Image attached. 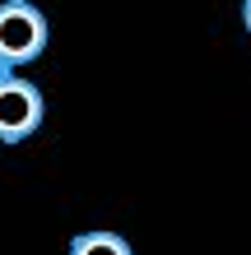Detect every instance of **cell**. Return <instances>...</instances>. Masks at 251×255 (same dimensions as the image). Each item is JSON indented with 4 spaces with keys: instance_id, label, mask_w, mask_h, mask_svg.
<instances>
[{
    "instance_id": "6da1fadb",
    "label": "cell",
    "mask_w": 251,
    "mask_h": 255,
    "mask_svg": "<svg viewBox=\"0 0 251 255\" xmlns=\"http://www.w3.org/2000/svg\"><path fill=\"white\" fill-rule=\"evenodd\" d=\"M51 42V23L33 0H0V74L37 61Z\"/></svg>"
},
{
    "instance_id": "7a4b0ae2",
    "label": "cell",
    "mask_w": 251,
    "mask_h": 255,
    "mask_svg": "<svg viewBox=\"0 0 251 255\" xmlns=\"http://www.w3.org/2000/svg\"><path fill=\"white\" fill-rule=\"evenodd\" d=\"M42 88L23 74H0V144H19L42 126Z\"/></svg>"
},
{
    "instance_id": "3957f363",
    "label": "cell",
    "mask_w": 251,
    "mask_h": 255,
    "mask_svg": "<svg viewBox=\"0 0 251 255\" xmlns=\"http://www.w3.org/2000/svg\"><path fill=\"white\" fill-rule=\"evenodd\" d=\"M70 255H135L126 237H116L107 228H93V232H79L70 242Z\"/></svg>"
},
{
    "instance_id": "277c9868",
    "label": "cell",
    "mask_w": 251,
    "mask_h": 255,
    "mask_svg": "<svg viewBox=\"0 0 251 255\" xmlns=\"http://www.w3.org/2000/svg\"><path fill=\"white\" fill-rule=\"evenodd\" d=\"M242 28L251 33V0H242Z\"/></svg>"
}]
</instances>
